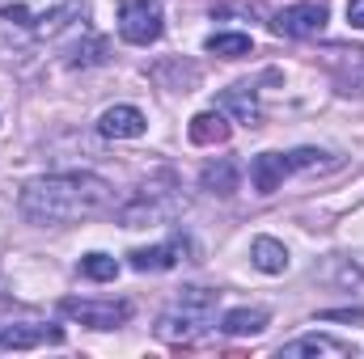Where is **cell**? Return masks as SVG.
<instances>
[{"label":"cell","mask_w":364,"mask_h":359,"mask_svg":"<svg viewBox=\"0 0 364 359\" xmlns=\"http://www.w3.org/2000/svg\"><path fill=\"white\" fill-rule=\"evenodd\" d=\"M322 26H326V4H318V0L288 4L272 21V30L279 38H314V34H322Z\"/></svg>","instance_id":"7"},{"label":"cell","mask_w":364,"mask_h":359,"mask_svg":"<svg viewBox=\"0 0 364 359\" xmlns=\"http://www.w3.org/2000/svg\"><path fill=\"white\" fill-rule=\"evenodd\" d=\"M279 359H356L352 343H339L331 334H305L279 347Z\"/></svg>","instance_id":"8"},{"label":"cell","mask_w":364,"mask_h":359,"mask_svg":"<svg viewBox=\"0 0 364 359\" xmlns=\"http://www.w3.org/2000/svg\"><path fill=\"white\" fill-rule=\"evenodd\" d=\"M60 313L90 326V330H119L132 317V304L127 300H64Z\"/></svg>","instance_id":"6"},{"label":"cell","mask_w":364,"mask_h":359,"mask_svg":"<svg viewBox=\"0 0 364 359\" xmlns=\"http://www.w3.org/2000/svg\"><path fill=\"white\" fill-rule=\"evenodd\" d=\"M322 321H364V309H343V313H322Z\"/></svg>","instance_id":"22"},{"label":"cell","mask_w":364,"mask_h":359,"mask_svg":"<svg viewBox=\"0 0 364 359\" xmlns=\"http://www.w3.org/2000/svg\"><path fill=\"white\" fill-rule=\"evenodd\" d=\"M216 110L220 114H229L233 123H246V127H259L263 123V106H259V97L250 85H233V89H225L216 97Z\"/></svg>","instance_id":"12"},{"label":"cell","mask_w":364,"mask_h":359,"mask_svg":"<svg viewBox=\"0 0 364 359\" xmlns=\"http://www.w3.org/2000/svg\"><path fill=\"white\" fill-rule=\"evenodd\" d=\"M85 0H0V17L17 30H30V34H55L64 30V21L81 9Z\"/></svg>","instance_id":"3"},{"label":"cell","mask_w":364,"mask_h":359,"mask_svg":"<svg viewBox=\"0 0 364 359\" xmlns=\"http://www.w3.org/2000/svg\"><path fill=\"white\" fill-rule=\"evenodd\" d=\"M64 330L55 326H30V321H0V351H34L43 343H60Z\"/></svg>","instance_id":"9"},{"label":"cell","mask_w":364,"mask_h":359,"mask_svg":"<svg viewBox=\"0 0 364 359\" xmlns=\"http://www.w3.org/2000/svg\"><path fill=\"white\" fill-rule=\"evenodd\" d=\"M267 321H272L267 309H233V313H225L220 330H225L229 338H250V334H263Z\"/></svg>","instance_id":"16"},{"label":"cell","mask_w":364,"mask_h":359,"mask_svg":"<svg viewBox=\"0 0 364 359\" xmlns=\"http://www.w3.org/2000/svg\"><path fill=\"white\" fill-rule=\"evenodd\" d=\"M186 254H191V241H186V237H170V241H161V245H153V250H132L127 263H132V270L149 275V270H174Z\"/></svg>","instance_id":"10"},{"label":"cell","mask_w":364,"mask_h":359,"mask_svg":"<svg viewBox=\"0 0 364 359\" xmlns=\"http://www.w3.org/2000/svg\"><path fill=\"white\" fill-rule=\"evenodd\" d=\"M343 72H339V93H364V51H343Z\"/></svg>","instance_id":"18"},{"label":"cell","mask_w":364,"mask_h":359,"mask_svg":"<svg viewBox=\"0 0 364 359\" xmlns=\"http://www.w3.org/2000/svg\"><path fill=\"white\" fill-rule=\"evenodd\" d=\"M229 114H220V110H203V114H195L191 118V127H186V136H191V144H199V148H212V144H225L229 140Z\"/></svg>","instance_id":"13"},{"label":"cell","mask_w":364,"mask_h":359,"mask_svg":"<svg viewBox=\"0 0 364 359\" xmlns=\"http://www.w3.org/2000/svg\"><path fill=\"white\" fill-rule=\"evenodd\" d=\"M322 157L326 153H318V148H296V153H259L255 161H250V186L259 190V194H275L284 178H292L296 170H314V165H322Z\"/></svg>","instance_id":"4"},{"label":"cell","mask_w":364,"mask_h":359,"mask_svg":"<svg viewBox=\"0 0 364 359\" xmlns=\"http://www.w3.org/2000/svg\"><path fill=\"white\" fill-rule=\"evenodd\" d=\"M250 263L263 270V275H284L288 270V250L275 237H255L250 241Z\"/></svg>","instance_id":"15"},{"label":"cell","mask_w":364,"mask_h":359,"mask_svg":"<svg viewBox=\"0 0 364 359\" xmlns=\"http://www.w3.org/2000/svg\"><path fill=\"white\" fill-rule=\"evenodd\" d=\"M348 26L364 30V0H348Z\"/></svg>","instance_id":"21"},{"label":"cell","mask_w":364,"mask_h":359,"mask_svg":"<svg viewBox=\"0 0 364 359\" xmlns=\"http://www.w3.org/2000/svg\"><path fill=\"white\" fill-rule=\"evenodd\" d=\"M81 275L93 279V283H110V279L119 275V263H114L110 254H85V258H81Z\"/></svg>","instance_id":"19"},{"label":"cell","mask_w":364,"mask_h":359,"mask_svg":"<svg viewBox=\"0 0 364 359\" xmlns=\"http://www.w3.org/2000/svg\"><path fill=\"white\" fill-rule=\"evenodd\" d=\"M203 190L208 194H233L237 190V182H242V170H237V161H229V157H216L212 165H203Z\"/></svg>","instance_id":"14"},{"label":"cell","mask_w":364,"mask_h":359,"mask_svg":"<svg viewBox=\"0 0 364 359\" xmlns=\"http://www.w3.org/2000/svg\"><path fill=\"white\" fill-rule=\"evenodd\" d=\"M166 30L157 0H119V34L132 47H153Z\"/></svg>","instance_id":"5"},{"label":"cell","mask_w":364,"mask_h":359,"mask_svg":"<svg viewBox=\"0 0 364 359\" xmlns=\"http://www.w3.org/2000/svg\"><path fill=\"white\" fill-rule=\"evenodd\" d=\"M97 131H102L106 140H140V136L149 131V118H144V110H136V106H110V110H102Z\"/></svg>","instance_id":"11"},{"label":"cell","mask_w":364,"mask_h":359,"mask_svg":"<svg viewBox=\"0 0 364 359\" xmlns=\"http://www.w3.org/2000/svg\"><path fill=\"white\" fill-rule=\"evenodd\" d=\"M102 51H106V43L93 38L90 47H77V51H73V64H102Z\"/></svg>","instance_id":"20"},{"label":"cell","mask_w":364,"mask_h":359,"mask_svg":"<svg viewBox=\"0 0 364 359\" xmlns=\"http://www.w3.org/2000/svg\"><path fill=\"white\" fill-rule=\"evenodd\" d=\"M203 47H208V55H220V60H242V55H250V34H212Z\"/></svg>","instance_id":"17"},{"label":"cell","mask_w":364,"mask_h":359,"mask_svg":"<svg viewBox=\"0 0 364 359\" xmlns=\"http://www.w3.org/2000/svg\"><path fill=\"white\" fill-rule=\"evenodd\" d=\"M216 292H208V287H182L178 300L161 313V321H157V338L161 343H174V347H191V343H199L208 330H212V321H216Z\"/></svg>","instance_id":"2"},{"label":"cell","mask_w":364,"mask_h":359,"mask_svg":"<svg viewBox=\"0 0 364 359\" xmlns=\"http://www.w3.org/2000/svg\"><path fill=\"white\" fill-rule=\"evenodd\" d=\"M114 203L110 182L97 174H47L21 186L17 207L30 224H81Z\"/></svg>","instance_id":"1"}]
</instances>
